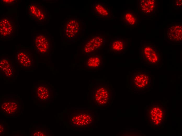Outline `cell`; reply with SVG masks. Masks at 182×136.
Returning <instances> with one entry per match:
<instances>
[{"label": "cell", "mask_w": 182, "mask_h": 136, "mask_svg": "<svg viewBox=\"0 0 182 136\" xmlns=\"http://www.w3.org/2000/svg\"><path fill=\"white\" fill-rule=\"evenodd\" d=\"M139 58L146 65L159 67L163 62L161 50L154 42L141 41L139 47Z\"/></svg>", "instance_id": "1"}, {"label": "cell", "mask_w": 182, "mask_h": 136, "mask_svg": "<svg viewBox=\"0 0 182 136\" xmlns=\"http://www.w3.org/2000/svg\"><path fill=\"white\" fill-rule=\"evenodd\" d=\"M86 29L85 24L79 18L69 16L64 19L62 23V37L69 41H75L83 36Z\"/></svg>", "instance_id": "2"}, {"label": "cell", "mask_w": 182, "mask_h": 136, "mask_svg": "<svg viewBox=\"0 0 182 136\" xmlns=\"http://www.w3.org/2000/svg\"><path fill=\"white\" fill-rule=\"evenodd\" d=\"M107 41L104 34L98 33L88 35L82 41V53L85 55L97 54L105 46Z\"/></svg>", "instance_id": "3"}, {"label": "cell", "mask_w": 182, "mask_h": 136, "mask_svg": "<svg viewBox=\"0 0 182 136\" xmlns=\"http://www.w3.org/2000/svg\"><path fill=\"white\" fill-rule=\"evenodd\" d=\"M26 14L29 18L37 24L43 25L48 22L50 15L47 8L39 3H33L26 7Z\"/></svg>", "instance_id": "4"}, {"label": "cell", "mask_w": 182, "mask_h": 136, "mask_svg": "<svg viewBox=\"0 0 182 136\" xmlns=\"http://www.w3.org/2000/svg\"><path fill=\"white\" fill-rule=\"evenodd\" d=\"M113 93L112 86L109 83L97 84L93 88L92 91L93 100L99 106H107L111 101Z\"/></svg>", "instance_id": "5"}, {"label": "cell", "mask_w": 182, "mask_h": 136, "mask_svg": "<svg viewBox=\"0 0 182 136\" xmlns=\"http://www.w3.org/2000/svg\"><path fill=\"white\" fill-rule=\"evenodd\" d=\"M52 37L50 33L46 32H38L33 35V46L38 54L48 56L51 55Z\"/></svg>", "instance_id": "6"}, {"label": "cell", "mask_w": 182, "mask_h": 136, "mask_svg": "<svg viewBox=\"0 0 182 136\" xmlns=\"http://www.w3.org/2000/svg\"><path fill=\"white\" fill-rule=\"evenodd\" d=\"M19 24L15 17L1 15L0 19V37L4 39H12L18 35Z\"/></svg>", "instance_id": "7"}, {"label": "cell", "mask_w": 182, "mask_h": 136, "mask_svg": "<svg viewBox=\"0 0 182 136\" xmlns=\"http://www.w3.org/2000/svg\"><path fill=\"white\" fill-rule=\"evenodd\" d=\"M109 39L107 53L123 55L129 50L131 43L129 38L116 36L109 38Z\"/></svg>", "instance_id": "8"}, {"label": "cell", "mask_w": 182, "mask_h": 136, "mask_svg": "<svg viewBox=\"0 0 182 136\" xmlns=\"http://www.w3.org/2000/svg\"><path fill=\"white\" fill-rule=\"evenodd\" d=\"M159 2L157 0H140L138 9L141 20H151L159 12Z\"/></svg>", "instance_id": "9"}, {"label": "cell", "mask_w": 182, "mask_h": 136, "mask_svg": "<svg viewBox=\"0 0 182 136\" xmlns=\"http://www.w3.org/2000/svg\"><path fill=\"white\" fill-rule=\"evenodd\" d=\"M140 15L138 8H127L120 15L121 25L126 29H136L139 27L141 23Z\"/></svg>", "instance_id": "10"}, {"label": "cell", "mask_w": 182, "mask_h": 136, "mask_svg": "<svg viewBox=\"0 0 182 136\" xmlns=\"http://www.w3.org/2000/svg\"><path fill=\"white\" fill-rule=\"evenodd\" d=\"M131 83L133 88L137 90L145 89L150 84L151 74L147 70H135L130 72Z\"/></svg>", "instance_id": "11"}, {"label": "cell", "mask_w": 182, "mask_h": 136, "mask_svg": "<svg viewBox=\"0 0 182 136\" xmlns=\"http://www.w3.org/2000/svg\"><path fill=\"white\" fill-rule=\"evenodd\" d=\"M91 9L92 14L99 20H112L115 17L108 4L100 1H96L92 4Z\"/></svg>", "instance_id": "12"}, {"label": "cell", "mask_w": 182, "mask_h": 136, "mask_svg": "<svg viewBox=\"0 0 182 136\" xmlns=\"http://www.w3.org/2000/svg\"><path fill=\"white\" fill-rule=\"evenodd\" d=\"M86 56L84 67L86 70L96 72L105 67L106 59L104 55L95 54Z\"/></svg>", "instance_id": "13"}, {"label": "cell", "mask_w": 182, "mask_h": 136, "mask_svg": "<svg viewBox=\"0 0 182 136\" xmlns=\"http://www.w3.org/2000/svg\"><path fill=\"white\" fill-rule=\"evenodd\" d=\"M165 39L170 43H182V22H172L165 29Z\"/></svg>", "instance_id": "14"}, {"label": "cell", "mask_w": 182, "mask_h": 136, "mask_svg": "<svg viewBox=\"0 0 182 136\" xmlns=\"http://www.w3.org/2000/svg\"><path fill=\"white\" fill-rule=\"evenodd\" d=\"M93 120L92 114L87 111L78 112L73 114L71 119V123L73 125L84 127L89 126Z\"/></svg>", "instance_id": "15"}, {"label": "cell", "mask_w": 182, "mask_h": 136, "mask_svg": "<svg viewBox=\"0 0 182 136\" xmlns=\"http://www.w3.org/2000/svg\"><path fill=\"white\" fill-rule=\"evenodd\" d=\"M16 61L21 67L31 68L34 63L33 54L29 50L21 49L16 53Z\"/></svg>", "instance_id": "16"}, {"label": "cell", "mask_w": 182, "mask_h": 136, "mask_svg": "<svg viewBox=\"0 0 182 136\" xmlns=\"http://www.w3.org/2000/svg\"><path fill=\"white\" fill-rule=\"evenodd\" d=\"M0 75L5 78H12L15 74V67L10 59L2 57L0 59Z\"/></svg>", "instance_id": "17"}, {"label": "cell", "mask_w": 182, "mask_h": 136, "mask_svg": "<svg viewBox=\"0 0 182 136\" xmlns=\"http://www.w3.org/2000/svg\"><path fill=\"white\" fill-rule=\"evenodd\" d=\"M53 93V90L51 86L46 83H40L36 87L35 95L41 100H48Z\"/></svg>", "instance_id": "18"}, {"label": "cell", "mask_w": 182, "mask_h": 136, "mask_svg": "<svg viewBox=\"0 0 182 136\" xmlns=\"http://www.w3.org/2000/svg\"><path fill=\"white\" fill-rule=\"evenodd\" d=\"M2 112L7 115H12L18 113L20 110L18 101L9 99L4 101L1 105Z\"/></svg>", "instance_id": "19"}, {"label": "cell", "mask_w": 182, "mask_h": 136, "mask_svg": "<svg viewBox=\"0 0 182 136\" xmlns=\"http://www.w3.org/2000/svg\"><path fill=\"white\" fill-rule=\"evenodd\" d=\"M150 118L152 122L154 124H158L162 121L163 117V113L160 107H153L150 112Z\"/></svg>", "instance_id": "20"}, {"label": "cell", "mask_w": 182, "mask_h": 136, "mask_svg": "<svg viewBox=\"0 0 182 136\" xmlns=\"http://www.w3.org/2000/svg\"><path fill=\"white\" fill-rule=\"evenodd\" d=\"M181 0H174L173 1L172 6L173 9L175 10L181 9L182 8Z\"/></svg>", "instance_id": "21"}, {"label": "cell", "mask_w": 182, "mask_h": 136, "mask_svg": "<svg viewBox=\"0 0 182 136\" xmlns=\"http://www.w3.org/2000/svg\"><path fill=\"white\" fill-rule=\"evenodd\" d=\"M16 0H1V2L3 5H13L15 4L18 1Z\"/></svg>", "instance_id": "22"}, {"label": "cell", "mask_w": 182, "mask_h": 136, "mask_svg": "<svg viewBox=\"0 0 182 136\" xmlns=\"http://www.w3.org/2000/svg\"><path fill=\"white\" fill-rule=\"evenodd\" d=\"M33 136H46V134L44 132L42 131H37L35 132L33 134Z\"/></svg>", "instance_id": "23"}, {"label": "cell", "mask_w": 182, "mask_h": 136, "mask_svg": "<svg viewBox=\"0 0 182 136\" xmlns=\"http://www.w3.org/2000/svg\"><path fill=\"white\" fill-rule=\"evenodd\" d=\"M0 133H3L4 131V126L3 124L1 123L0 125Z\"/></svg>", "instance_id": "24"}]
</instances>
